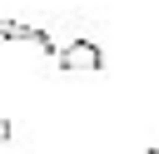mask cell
<instances>
[{
    "instance_id": "obj_1",
    "label": "cell",
    "mask_w": 159,
    "mask_h": 154,
    "mask_svg": "<svg viewBox=\"0 0 159 154\" xmlns=\"http://www.w3.org/2000/svg\"><path fill=\"white\" fill-rule=\"evenodd\" d=\"M55 60H60L65 75H99V70H104V50H99L94 40H84V35L70 40V45H60Z\"/></svg>"
},
{
    "instance_id": "obj_2",
    "label": "cell",
    "mask_w": 159,
    "mask_h": 154,
    "mask_svg": "<svg viewBox=\"0 0 159 154\" xmlns=\"http://www.w3.org/2000/svg\"><path fill=\"white\" fill-rule=\"evenodd\" d=\"M10 134H15V129H10V119H0V149L10 144Z\"/></svg>"
},
{
    "instance_id": "obj_3",
    "label": "cell",
    "mask_w": 159,
    "mask_h": 154,
    "mask_svg": "<svg viewBox=\"0 0 159 154\" xmlns=\"http://www.w3.org/2000/svg\"><path fill=\"white\" fill-rule=\"evenodd\" d=\"M149 154H159V149H149Z\"/></svg>"
}]
</instances>
